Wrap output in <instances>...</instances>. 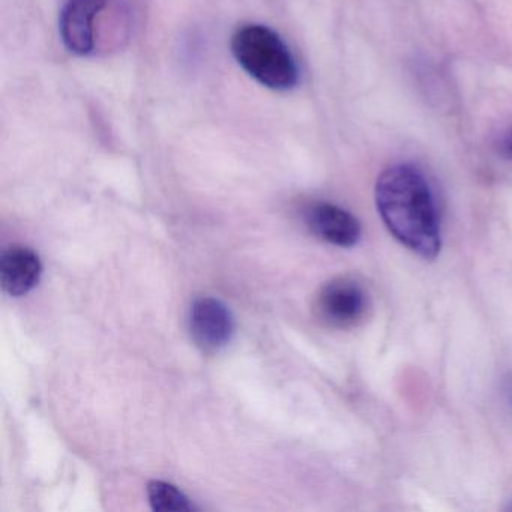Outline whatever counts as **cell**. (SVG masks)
I'll return each mask as SVG.
<instances>
[{
    "label": "cell",
    "instance_id": "6da1fadb",
    "mask_svg": "<svg viewBox=\"0 0 512 512\" xmlns=\"http://www.w3.org/2000/svg\"><path fill=\"white\" fill-rule=\"evenodd\" d=\"M376 206L386 229L407 250L434 260L442 248L439 215L430 185L415 167L398 164L377 179Z\"/></svg>",
    "mask_w": 512,
    "mask_h": 512
},
{
    "label": "cell",
    "instance_id": "7a4b0ae2",
    "mask_svg": "<svg viewBox=\"0 0 512 512\" xmlns=\"http://www.w3.org/2000/svg\"><path fill=\"white\" fill-rule=\"evenodd\" d=\"M233 58L257 83L286 92L299 82L295 56L283 38L265 25H244L232 37Z\"/></svg>",
    "mask_w": 512,
    "mask_h": 512
},
{
    "label": "cell",
    "instance_id": "3957f363",
    "mask_svg": "<svg viewBox=\"0 0 512 512\" xmlns=\"http://www.w3.org/2000/svg\"><path fill=\"white\" fill-rule=\"evenodd\" d=\"M370 299L361 283L350 277L335 278L320 290L316 311L320 320L332 328L349 329L367 316Z\"/></svg>",
    "mask_w": 512,
    "mask_h": 512
},
{
    "label": "cell",
    "instance_id": "277c9868",
    "mask_svg": "<svg viewBox=\"0 0 512 512\" xmlns=\"http://www.w3.org/2000/svg\"><path fill=\"white\" fill-rule=\"evenodd\" d=\"M188 323L194 343L205 353L224 349L235 332V320L229 308L211 296H203L193 302Z\"/></svg>",
    "mask_w": 512,
    "mask_h": 512
},
{
    "label": "cell",
    "instance_id": "5b68a950",
    "mask_svg": "<svg viewBox=\"0 0 512 512\" xmlns=\"http://www.w3.org/2000/svg\"><path fill=\"white\" fill-rule=\"evenodd\" d=\"M107 0H68L59 17V34L68 52L89 56L95 49V20Z\"/></svg>",
    "mask_w": 512,
    "mask_h": 512
},
{
    "label": "cell",
    "instance_id": "8992f818",
    "mask_svg": "<svg viewBox=\"0 0 512 512\" xmlns=\"http://www.w3.org/2000/svg\"><path fill=\"white\" fill-rule=\"evenodd\" d=\"M307 224L317 238L337 247H355L361 239L359 221L346 209L331 203H316L307 211Z\"/></svg>",
    "mask_w": 512,
    "mask_h": 512
},
{
    "label": "cell",
    "instance_id": "52a82bcc",
    "mask_svg": "<svg viewBox=\"0 0 512 512\" xmlns=\"http://www.w3.org/2000/svg\"><path fill=\"white\" fill-rule=\"evenodd\" d=\"M43 265L34 250L14 245L0 257V284L14 298L25 296L40 283Z\"/></svg>",
    "mask_w": 512,
    "mask_h": 512
},
{
    "label": "cell",
    "instance_id": "ba28073f",
    "mask_svg": "<svg viewBox=\"0 0 512 512\" xmlns=\"http://www.w3.org/2000/svg\"><path fill=\"white\" fill-rule=\"evenodd\" d=\"M148 496L154 511H191L193 509L188 497L169 482H149Z\"/></svg>",
    "mask_w": 512,
    "mask_h": 512
},
{
    "label": "cell",
    "instance_id": "9c48e42d",
    "mask_svg": "<svg viewBox=\"0 0 512 512\" xmlns=\"http://www.w3.org/2000/svg\"><path fill=\"white\" fill-rule=\"evenodd\" d=\"M496 149L500 157L512 160V127L506 128L496 140Z\"/></svg>",
    "mask_w": 512,
    "mask_h": 512
},
{
    "label": "cell",
    "instance_id": "30bf717a",
    "mask_svg": "<svg viewBox=\"0 0 512 512\" xmlns=\"http://www.w3.org/2000/svg\"><path fill=\"white\" fill-rule=\"evenodd\" d=\"M505 392H506V395H508V397H509V401H511V403H512V382H511V380H509L508 386H506Z\"/></svg>",
    "mask_w": 512,
    "mask_h": 512
}]
</instances>
